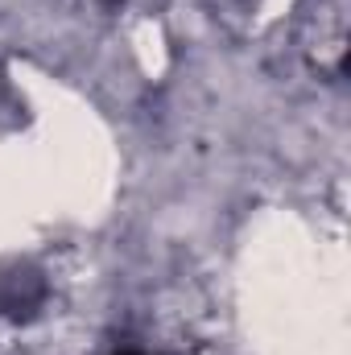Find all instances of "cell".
Listing matches in <instances>:
<instances>
[{
    "mask_svg": "<svg viewBox=\"0 0 351 355\" xmlns=\"http://www.w3.org/2000/svg\"><path fill=\"white\" fill-rule=\"evenodd\" d=\"M120 355H137V352H120Z\"/></svg>",
    "mask_w": 351,
    "mask_h": 355,
    "instance_id": "obj_2",
    "label": "cell"
},
{
    "mask_svg": "<svg viewBox=\"0 0 351 355\" xmlns=\"http://www.w3.org/2000/svg\"><path fill=\"white\" fill-rule=\"evenodd\" d=\"M46 302V277L33 265L0 268V314L4 318H33Z\"/></svg>",
    "mask_w": 351,
    "mask_h": 355,
    "instance_id": "obj_1",
    "label": "cell"
}]
</instances>
